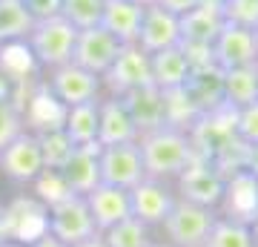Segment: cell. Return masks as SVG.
Here are the masks:
<instances>
[{
  "instance_id": "obj_1",
  "label": "cell",
  "mask_w": 258,
  "mask_h": 247,
  "mask_svg": "<svg viewBox=\"0 0 258 247\" xmlns=\"http://www.w3.org/2000/svg\"><path fill=\"white\" fill-rule=\"evenodd\" d=\"M138 150L147 175L161 181H175L195 158L189 132L178 127H158L152 132H144L138 138Z\"/></svg>"
},
{
  "instance_id": "obj_2",
  "label": "cell",
  "mask_w": 258,
  "mask_h": 247,
  "mask_svg": "<svg viewBox=\"0 0 258 247\" xmlns=\"http://www.w3.org/2000/svg\"><path fill=\"white\" fill-rule=\"evenodd\" d=\"M75 37H78V29L69 26L57 15V18H49V20H37L23 43H26L32 61L37 64V69L49 72V69H57V66L72 61Z\"/></svg>"
},
{
  "instance_id": "obj_3",
  "label": "cell",
  "mask_w": 258,
  "mask_h": 247,
  "mask_svg": "<svg viewBox=\"0 0 258 247\" xmlns=\"http://www.w3.org/2000/svg\"><path fill=\"white\" fill-rule=\"evenodd\" d=\"M215 216L218 213L210 210V207L178 199L175 207L169 210V216L158 230L164 233V244L169 247H204V238L210 233Z\"/></svg>"
},
{
  "instance_id": "obj_4",
  "label": "cell",
  "mask_w": 258,
  "mask_h": 247,
  "mask_svg": "<svg viewBox=\"0 0 258 247\" xmlns=\"http://www.w3.org/2000/svg\"><path fill=\"white\" fill-rule=\"evenodd\" d=\"M43 86H46V92L63 110L78 107V104H86V101H98L103 95L101 78L86 72L83 66L72 64V61L57 66V69H49L46 78H43Z\"/></svg>"
},
{
  "instance_id": "obj_5",
  "label": "cell",
  "mask_w": 258,
  "mask_h": 247,
  "mask_svg": "<svg viewBox=\"0 0 258 247\" xmlns=\"http://www.w3.org/2000/svg\"><path fill=\"white\" fill-rule=\"evenodd\" d=\"M46 230L69 247L98 236V227H95L92 216H89L86 199L83 195H72V192L46 207Z\"/></svg>"
},
{
  "instance_id": "obj_6",
  "label": "cell",
  "mask_w": 258,
  "mask_h": 247,
  "mask_svg": "<svg viewBox=\"0 0 258 247\" xmlns=\"http://www.w3.org/2000/svg\"><path fill=\"white\" fill-rule=\"evenodd\" d=\"M224 184H227V178L210 161L192 158V164L172 181V187H175L178 199L201 204V207H210V210H218V204L224 199Z\"/></svg>"
},
{
  "instance_id": "obj_7",
  "label": "cell",
  "mask_w": 258,
  "mask_h": 247,
  "mask_svg": "<svg viewBox=\"0 0 258 247\" xmlns=\"http://www.w3.org/2000/svg\"><path fill=\"white\" fill-rule=\"evenodd\" d=\"M178 195L172 181H161V178H141L132 190H129V207L132 216L138 221H144L147 227L158 230L164 224V219L169 216V210L175 207Z\"/></svg>"
},
{
  "instance_id": "obj_8",
  "label": "cell",
  "mask_w": 258,
  "mask_h": 247,
  "mask_svg": "<svg viewBox=\"0 0 258 247\" xmlns=\"http://www.w3.org/2000/svg\"><path fill=\"white\" fill-rule=\"evenodd\" d=\"M43 170H46V164H43V156H40V146H37V138L32 129L20 132L12 144L0 150V173L9 181L32 187Z\"/></svg>"
},
{
  "instance_id": "obj_9",
  "label": "cell",
  "mask_w": 258,
  "mask_h": 247,
  "mask_svg": "<svg viewBox=\"0 0 258 247\" xmlns=\"http://www.w3.org/2000/svg\"><path fill=\"white\" fill-rule=\"evenodd\" d=\"M144 83H149V55L138 43H123L112 66L101 75L103 95H126Z\"/></svg>"
},
{
  "instance_id": "obj_10",
  "label": "cell",
  "mask_w": 258,
  "mask_h": 247,
  "mask_svg": "<svg viewBox=\"0 0 258 247\" xmlns=\"http://www.w3.org/2000/svg\"><path fill=\"white\" fill-rule=\"evenodd\" d=\"M98 161H101V184H112V187L132 190L141 178H147V170H144V161H141L138 141L101 146Z\"/></svg>"
},
{
  "instance_id": "obj_11",
  "label": "cell",
  "mask_w": 258,
  "mask_h": 247,
  "mask_svg": "<svg viewBox=\"0 0 258 247\" xmlns=\"http://www.w3.org/2000/svg\"><path fill=\"white\" fill-rule=\"evenodd\" d=\"M120 40L115 35H109L103 26L92 29H81L75 37V52H72V64L83 66L86 72H92L101 78L106 69L112 66V61L120 52Z\"/></svg>"
},
{
  "instance_id": "obj_12",
  "label": "cell",
  "mask_w": 258,
  "mask_h": 247,
  "mask_svg": "<svg viewBox=\"0 0 258 247\" xmlns=\"http://www.w3.org/2000/svg\"><path fill=\"white\" fill-rule=\"evenodd\" d=\"M135 43L147 55H155L161 49L181 46V18L172 15V12L161 9V6H155V3L144 6V18H141V29H138Z\"/></svg>"
},
{
  "instance_id": "obj_13",
  "label": "cell",
  "mask_w": 258,
  "mask_h": 247,
  "mask_svg": "<svg viewBox=\"0 0 258 247\" xmlns=\"http://www.w3.org/2000/svg\"><path fill=\"white\" fill-rule=\"evenodd\" d=\"M212 64L221 72L227 69H238V66H252L258 64V49H255V32L238 26H227L218 32V37L212 40Z\"/></svg>"
},
{
  "instance_id": "obj_14",
  "label": "cell",
  "mask_w": 258,
  "mask_h": 247,
  "mask_svg": "<svg viewBox=\"0 0 258 247\" xmlns=\"http://www.w3.org/2000/svg\"><path fill=\"white\" fill-rule=\"evenodd\" d=\"M227 26L221 15V6L204 0L201 6H195L192 12L181 15V46L184 49H198V52H210L212 40L218 37V32Z\"/></svg>"
},
{
  "instance_id": "obj_15",
  "label": "cell",
  "mask_w": 258,
  "mask_h": 247,
  "mask_svg": "<svg viewBox=\"0 0 258 247\" xmlns=\"http://www.w3.org/2000/svg\"><path fill=\"white\" fill-rule=\"evenodd\" d=\"M118 98L123 101L129 118H132V124L138 129V138L144 135V132L166 127V98L155 83L135 86V89H129L126 95H118Z\"/></svg>"
},
{
  "instance_id": "obj_16",
  "label": "cell",
  "mask_w": 258,
  "mask_h": 247,
  "mask_svg": "<svg viewBox=\"0 0 258 247\" xmlns=\"http://www.w3.org/2000/svg\"><path fill=\"white\" fill-rule=\"evenodd\" d=\"M218 207H224V216L244 224H252L258 219V178L247 170L227 175L224 199Z\"/></svg>"
},
{
  "instance_id": "obj_17",
  "label": "cell",
  "mask_w": 258,
  "mask_h": 247,
  "mask_svg": "<svg viewBox=\"0 0 258 247\" xmlns=\"http://www.w3.org/2000/svg\"><path fill=\"white\" fill-rule=\"evenodd\" d=\"M184 92L198 115H210V112H218L227 107L224 104V72L215 64L192 69V75L184 83Z\"/></svg>"
},
{
  "instance_id": "obj_18",
  "label": "cell",
  "mask_w": 258,
  "mask_h": 247,
  "mask_svg": "<svg viewBox=\"0 0 258 247\" xmlns=\"http://www.w3.org/2000/svg\"><path fill=\"white\" fill-rule=\"evenodd\" d=\"M138 141V129L129 118L126 107L118 95H101L98 98V144H129Z\"/></svg>"
},
{
  "instance_id": "obj_19",
  "label": "cell",
  "mask_w": 258,
  "mask_h": 247,
  "mask_svg": "<svg viewBox=\"0 0 258 247\" xmlns=\"http://www.w3.org/2000/svg\"><path fill=\"white\" fill-rule=\"evenodd\" d=\"M101 144H89V146H75V153L69 156L57 173L63 178L66 190L72 195H86L89 190H95L101 184V161H98Z\"/></svg>"
},
{
  "instance_id": "obj_20",
  "label": "cell",
  "mask_w": 258,
  "mask_h": 247,
  "mask_svg": "<svg viewBox=\"0 0 258 247\" xmlns=\"http://www.w3.org/2000/svg\"><path fill=\"white\" fill-rule=\"evenodd\" d=\"M83 199H86V207H89V216H92L98 233L132 216V207H129V190H123V187L98 184V187L89 190Z\"/></svg>"
},
{
  "instance_id": "obj_21",
  "label": "cell",
  "mask_w": 258,
  "mask_h": 247,
  "mask_svg": "<svg viewBox=\"0 0 258 247\" xmlns=\"http://www.w3.org/2000/svg\"><path fill=\"white\" fill-rule=\"evenodd\" d=\"M189 75H192V64L186 58L184 46H172V49H161L155 55H149V83H155L161 92L181 89Z\"/></svg>"
},
{
  "instance_id": "obj_22",
  "label": "cell",
  "mask_w": 258,
  "mask_h": 247,
  "mask_svg": "<svg viewBox=\"0 0 258 247\" xmlns=\"http://www.w3.org/2000/svg\"><path fill=\"white\" fill-rule=\"evenodd\" d=\"M141 18H144V6L132 3V0H106L103 6L101 26L115 35L120 43H135L141 29Z\"/></svg>"
},
{
  "instance_id": "obj_23",
  "label": "cell",
  "mask_w": 258,
  "mask_h": 247,
  "mask_svg": "<svg viewBox=\"0 0 258 247\" xmlns=\"http://www.w3.org/2000/svg\"><path fill=\"white\" fill-rule=\"evenodd\" d=\"M60 127H63V132L69 135V141L75 146L98 144V101H86L63 110Z\"/></svg>"
},
{
  "instance_id": "obj_24",
  "label": "cell",
  "mask_w": 258,
  "mask_h": 247,
  "mask_svg": "<svg viewBox=\"0 0 258 247\" xmlns=\"http://www.w3.org/2000/svg\"><path fill=\"white\" fill-rule=\"evenodd\" d=\"M258 101V64L238 66L224 72V104L230 110H241Z\"/></svg>"
},
{
  "instance_id": "obj_25",
  "label": "cell",
  "mask_w": 258,
  "mask_h": 247,
  "mask_svg": "<svg viewBox=\"0 0 258 247\" xmlns=\"http://www.w3.org/2000/svg\"><path fill=\"white\" fill-rule=\"evenodd\" d=\"M35 26V18L26 12L23 0H0V49L23 43Z\"/></svg>"
},
{
  "instance_id": "obj_26",
  "label": "cell",
  "mask_w": 258,
  "mask_h": 247,
  "mask_svg": "<svg viewBox=\"0 0 258 247\" xmlns=\"http://www.w3.org/2000/svg\"><path fill=\"white\" fill-rule=\"evenodd\" d=\"M32 132L37 138V146H40V156H43L46 170H60L69 161V156L75 153V144L69 141V135L63 132L60 124H52V127H43V129H32Z\"/></svg>"
},
{
  "instance_id": "obj_27",
  "label": "cell",
  "mask_w": 258,
  "mask_h": 247,
  "mask_svg": "<svg viewBox=\"0 0 258 247\" xmlns=\"http://www.w3.org/2000/svg\"><path fill=\"white\" fill-rule=\"evenodd\" d=\"M204 247H255L252 224L227 219V216H215L210 233L204 238Z\"/></svg>"
},
{
  "instance_id": "obj_28",
  "label": "cell",
  "mask_w": 258,
  "mask_h": 247,
  "mask_svg": "<svg viewBox=\"0 0 258 247\" xmlns=\"http://www.w3.org/2000/svg\"><path fill=\"white\" fill-rule=\"evenodd\" d=\"M101 238L106 247H152V227H147L144 221H138L135 216L112 224V227L101 230Z\"/></svg>"
},
{
  "instance_id": "obj_29",
  "label": "cell",
  "mask_w": 258,
  "mask_h": 247,
  "mask_svg": "<svg viewBox=\"0 0 258 247\" xmlns=\"http://www.w3.org/2000/svg\"><path fill=\"white\" fill-rule=\"evenodd\" d=\"M103 6H106V0H60V18L78 32L92 29V26H101Z\"/></svg>"
},
{
  "instance_id": "obj_30",
  "label": "cell",
  "mask_w": 258,
  "mask_h": 247,
  "mask_svg": "<svg viewBox=\"0 0 258 247\" xmlns=\"http://www.w3.org/2000/svg\"><path fill=\"white\" fill-rule=\"evenodd\" d=\"M26 115H23V104L20 101H0V150L12 144L20 132H26Z\"/></svg>"
},
{
  "instance_id": "obj_31",
  "label": "cell",
  "mask_w": 258,
  "mask_h": 247,
  "mask_svg": "<svg viewBox=\"0 0 258 247\" xmlns=\"http://www.w3.org/2000/svg\"><path fill=\"white\" fill-rule=\"evenodd\" d=\"M221 15H224V23L255 32L258 29V0H227V3H221Z\"/></svg>"
},
{
  "instance_id": "obj_32",
  "label": "cell",
  "mask_w": 258,
  "mask_h": 247,
  "mask_svg": "<svg viewBox=\"0 0 258 247\" xmlns=\"http://www.w3.org/2000/svg\"><path fill=\"white\" fill-rule=\"evenodd\" d=\"M32 187H35V199L43 204V207L60 202L63 195H69V190H66V184H63V178H60L57 170H43V173L35 178Z\"/></svg>"
},
{
  "instance_id": "obj_33",
  "label": "cell",
  "mask_w": 258,
  "mask_h": 247,
  "mask_svg": "<svg viewBox=\"0 0 258 247\" xmlns=\"http://www.w3.org/2000/svg\"><path fill=\"white\" fill-rule=\"evenodd\" d=\"M232 127H235V138L241 144L255 146L258 144V101L247 104L241 110H232Z\"/></svg>"
},
{
  "instance_id": "obj_34",
  "label": "cell",
  "mask_w": 258,
  "mask_h": 247,
  "mask_svg": "<svg viewBox=\"0 0 258 247\" xmlns=\"http://www.w3.org/2000/svg\"><path fill=\"white\" fill-rule=\"evenodd\" d=\"M23 6H26V12L35 18V23L60 15V0H23Z\"/></svg>"
},
{
  "instance_id": "obj_35",
  "label": "cell",
  "mask_w": 258,
  "mask_h": 247,
  "mask_svg": "<svg viewBox=\"0 0 258 247\" xmlns=\"http://www.w3.org/2000/svg\"><path fill=\"white\" fill-rule=\"evenodd\" d=\"M155 6H161V9H166V12H172V15H186V12H192L195 6H201L204 0H152Z\"/></svg>"
},
{
  "instance_id": "obj_36",
  "label": "cell",
  "mask_w": 258,
  "mask_h": 247,
  "mask_svg": "<svg viewBox=\"0 0 258 247\" xmlns=\"http://www.w3.org/2000/svg\"><path fill=\"white\" fill-rule=\"evenodd\" d=\"M26 247H69V244H63L60 238H55L49 230H43L40 236H35L32 241H26Z\"/></svg>"
},
{
  "instance_id": "obj_37",
  "label": "cell",
  "mask_w": 258,
  "mask_h": 247,
  "mask_svg": "<svg viewBox=\"0 0 258 247\" xmlns=\"http://www.w3.org/2000/svg\"><path fill=\"white\" fill-rule=\"evenodd\" d=\"M18 92H15V81H12L9 75H6V69L0 66V101H12Z\"/></svg>"
},
{
  "instance_id": "obj_38",
  "label": "cell",
  "mask_w": 258,
  "mask_h": 247,
  "mask_svg": "<svg viewBox=\"0 0 258 247\" xmlns=\"http://www.w3.org/2000/svg\"><path fill=\"white\" fill-rule=\"evenodd\" d=\"M244 170L258 178V144L255 146H247V161H244Z\"/></svg>"
},
{
  "instance_id": "obj_39",
  "label": "cell",
  "mask_w": 258,
  "mask_h": 247,
  "mask_svg": "<svg viewBox=\"0 0 258 247\" xmlns=\"http://www.w3.org/2000/svg\"><path fill=\"white\" fill-rule=\"evenodd\" d=\"M72 247H106V244H103V238H101V233H98V236H92V238H86V241H78V244H72Z\"/></svg>"
},
{
  "instance_id": "obj_40",
  "label": "cell",
  "mask_w": 258,
  "mask_h": 247,
  "mask_svg": "<svg viewBox=\"0 0 258 247\" xmlns=\"http://www.w3.org/2000/svg\"><path fill=\"white\" fill-rule=\"evenodd\" d=\"M0 247H26V244H20V241H9V238H6V241H0Z\"/></svg>"
},
{
  "instance_id": "obj_41",
  "label": "cell",
  "mask_w": 258,
  "mask_h": 247,
  "mask_svg": "<svg viewBox=\"0 0 258 247\" xmlns=\"http://www.w3.org/2000/svg\"><path fill=\"white\" fill-rule=\"evenodd\" d=\"M132 3H141V6H149V3H152V0H132Z\"/></svg>"
},
{
  "instance_id": "obj_42",
  "label": "cell",
  "mask_w": 258,
  "mask_h": 247,
  "mask_svg": "<svg viewBox=\"0 0 258 247\" xmlns=\"http://www.w3.org/2000/svg\"><path fill=\"white\" fill-rule=\"evenodd\" d=\"M152 247H169V244H161V241H155V244H152Z\"/></svg>"
},
{
  "instance_id": "obj_43",
  "label": "cell",
  "mask_w": 258,
  "mask_h": 247,
  "mask_svg": "<svg viewBox=\"0 0 258 247\" xmlns=\"http://www.w3.org/2000/svg\"><path fill=\"white\" fill-rule=\"evenodd\" d=\"M212 3H218V6H221V3H227V0H212Z\"/></svg>"
},
{
  "instance_id": "obj_44",
  "label": "cell",
  "mask_w": 258,
  "mask_h": 247,
  "mask_svg": "<svg viewBox=\"0 0 258 247\" xmlns=\"http://www.w3.org/2000/svg\"><path fill=\"white\" fill-rule=\"evenodd\" d=\"M255 49H258V29H255Z\"/></svg>"
}]
</instances>
